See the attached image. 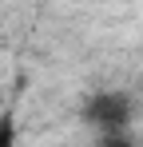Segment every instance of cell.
<instances>
[{
    "mask_svg": "<svg viewBox=\"0 0 143 147\" xmlns=\"http://www.w3.org/2000/svg\"><path fill=\"white\" fill-rule=\"evenodd\" d=\"M135 115V99L127 92H92L84 103V123H92L99 135H111V131H127Z\"/></svg>",
    "mask_w": 143,
    "mask_h": 147,
    "instance_id": "obj_1",
    "label": "cell"
},
{
    "mask_svg": "<svg viewBox=\"0 0 143 147\" xmlns=\"http://www.w3.org/2000/svg\"><path fill=\"white\" fill-rule=\"evenodd\" d=\"M16 139H20L16 119H12V115H0V147H16Z\"/></svg>",
    "mask_w": 143,
    "mask_h": 147,
    "instance_id": "obj_2",
    "label": "cell"
},
{
    "mask_svg": "<svg viewBox=\"0 0 143 147\" xmlns=\"http://www.w3.org/2000/svg\"><path fill=\"white\" fill-rule=\"evenodd\" d=\"M95 147H139V143L131 139V131H111V135H99Z\"/></svg>",
    "mask_w": 143,
    "mask_h": 147,
    "instance_id": "obj_3",
    "label": "cell"
}]
</instances>
